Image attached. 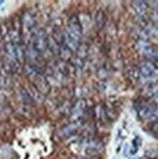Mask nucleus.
<instances>
[{
  "label": "nucleus",
  "mask_w": 158,
  "mask_h": 159,
  "mask_svg": "<svg viewBox=\"0 0 158 159\" xmlns=\"http://www.w3.org/2000/svg\"><path fill=\"white\" fill-rule=\"evenodd\" d=\"M82 36V26L78 20L71 21L65 33V41L69 49L76 50Z\"/></svg>",
  "instance_id": "obj_1"
},
{
  "label": "nucleus",
  "mask_w": 158,
  "mask_h": 159,
  "mask_svg": "<svg viewBox=\"0 0 158 159\" xmlns=\"http://www.w3.org/2000/svg\"><path fill=\"white\" fill-rule=\"evenodd\" d=\"M5 51L8 57L15 60L16 62H22V60L25 59V51L20 44L8 43L5 46Z\"/></svg>",
  "instance_id": "obj_2"
},
{
  "label": "nucleus",
  "mask_w": 158,
  "mask_h": 159,
  "mask_svg": "<svg viewBox=\"0 0 158 159\" xmlns=\"http://www.w3.org/2000/svg\"><path fill=\"white\" fill-rule=\"evenodd\" d=\"M49 45V42H48V39L46 37V34L43 30H38L37 32H35L34 34V37H33V41H32V46L35 51L40 54V53H43L47 47Z\"/></svg>",
  "instance_id": "obj_3"
},
{
  "label": "nucleus",
  "mask_w": 158,
  "mask_h": 159,
  "mask_svg": "<svg viewBox=\"0 0 158 159\" xmlns=\"http://www.w3.org/2000/svg\"><path fill=\"white\" fill-rule=\"evenodd\" d=\"M139 70H140V74L142 75V77L147 80L153 79L157 76V67L155 66L154 63L151 61L143 62L140 65Z\"/></svg>",
  "instance_id": "obj_4"
},
{
  "label": "nucleus",
  "mask_w": 158,
  "mask_h": 159,
  "mask_svg": "<svg viewBox=\"0 0 158 159\" xmlns=\"http://www.w3.org/2000/svg\"><path fill=\"white\" fill-rule=\"evenodd\" d=\"M142 52L148 58H158V48L156 46L146 44L142 48Z\"/></svg>",
  "instance_id": "obj_5"
},
{
  "label": "nucleus",
  "mask_w": 158,
  "mask_h": 159,
  "mask_svg": "<svg viewBox=\"0 0 158 159\" xmlns=\"http://www.w3.org/2000/svg\"><path fill=\"white\" fill-rule=\"evenodd\" d=\"M133 9L136 11L137 14H144L147 9V3L144 1H134L132 2Z\"/></svg>",
  "instance_id": "obj_6"
},
{
  "label": "nucleus",
  "mask_w": 158,
  "mask_h": 159,
  "mask_svg": "<svg viewBox=\"0 0 158 159\" xmlns=\"http://www.w3.org/2000/svg\"><path fill=\"white\" fill-rule=\"evenodd\" d=\"M75 133H76V127L72 125L66 126L65 128L61 129V135L64 138H69L71 136H73Z\"/></svg>",
  "instance_id": "obj_7"
},
{
  "label": "nucleus",
  "mask_w": 158,
  "mask_h": 159,
  "mask_svg": "<svg viewBox=\"0 0 158 159\" xmlns=\"http://www.w3.org/2000/svg\"><path fill=\"white\" fill-rule=\"evenodd\" d=\"M23 25H25L27 28H31L34 25V21H33V19L32 17L29 15V14H25V17H23Z\"/></svg>",
  "instance_id": "obj_8"
},
{
  "label": "nucleus",
  "mask_w": 158,
  "mask_h": 159,
  "mask_svg": "<svg viewBox=\"0 0 158 159\" xmlns=\"http://www.w3.org/2000/svg\"><path fill=\"white\" fill-rule=\"evenodd\" d=\"M154 95H155V97H156V98H157V99H156V100H158V90H157V91H156V92H155V94H154Z\"/></svg>",
  "instance_id": "obj_9"
},
{
  "label": "nucleus",
  "mask_w": 158,
  "mask_h": 159,
  "mask_svg": "<svg viewBox=\"0 0 158 159\" xmlns=\"http://www.w3.org/2000/svg\"><path fill=\"white\" fill-rule=\"evenodd\" d=\"M4 3V1H0V5H2Z\"/></svg>",
  "instance_id": "obj_10"
},
{
  "label": "nucleus",
  "mask_w": 158,
  "mask_h": 159,
  "mask_svg": "<svg viewBox=\"0 0 158 159\" xmlns=\"http://www.w3.org/2000/svg\"><path fill=\"white\" fill-rule=\"evenodd\" d=\"M81 159H85V158H81Z\"/></svg>",
  "instance_id": "obj_11"
}]
</instances>
